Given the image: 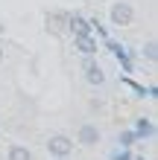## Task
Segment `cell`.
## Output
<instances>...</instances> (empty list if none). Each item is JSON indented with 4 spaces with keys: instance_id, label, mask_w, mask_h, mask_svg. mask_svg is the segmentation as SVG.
<instances>
[{
    "instance_id": "8fae6325",
    "label": "cell",
    "mask_w": 158,
    "mask_h": 160,
    "mask_svg": "<svg viewBox=\"0 0 158 160\" xmlns=\"http://www.w3.org/2000/svg\"><path fill=\"white\" fill-rule=\"evenodd\" d=\"M111 160H132V154H129V148H123V152H117Z\"/></svg>"
},
{
    "instance_id": "4fadbf2b",
    "label": "cell",
    "mask_w": 158,
    "mask_h": 160,
    "mask_svg": "<svg viewBox=\"0 0 158 160\" xmlns=\"http://www.w3.org/2000/svg\"><path fill=\"white\" fill-rule=\"evenodd\" d=\"M53 160H70V157H53Z\"/></svg>"
},
{
    "instance_id": "8992f818",
    "label": "cell",
    "mask_w": 158,
    "mask_h": 160,
    "mask_svg": "<svg viewBox=\"0 0 158 160\" xmlns=\"http://www.w3.org/2000/svg\"><path fill=\"white\" fill-rule=\"evenodd\" d=\"M76 143H82V146H97L100 143V128L97 125H82L79 128V137H76Z\"/></svg>"
},
{
    "instance_id": "7c38bea8",
    "label": "cell",
    "mask_w": 158,
    "mask_h": 160,
    "mask_svg": "<svg viewBox=\"0 0 158 160\" xmlns=\"http://www.w3.org/2000/svg\"><path fill=\"white\" fill-rule=\"evenodd\" d=\"M3 32H6V23H3V21H0V35H3Z\"/></svg>"
},
{
    "instance_id": "52a82bcc",
    "label": "cell",
    "mask_w": 158,
    "mask_h": 160,
    "mask_svg": "<svg viewBox=\"0 0 158 160\" xmlns=\"http://www.w3.org/2000/svg\"><path fill=\"white\" fill-rule=\"evenodd\" d=\"M135 134H138V137H144V140H146V137H152V134H155L152 119H150V117H141V119L135 122Z\"/></svg>"
},
{
    "instance_id": "5bb4252c",
    "label": "cell",
    "mask_w": 158,
    "mask_h": 160,
    "mask_svg": "<svg viewBox=\"0 0 158 160\" xmlns=\"http://www.w3.org/2000/svg\"><path fill=\"white\" fill-rule=\"evenodd\" d=\"M0 61H3V47H0Z\"/></svg>"
},
{
    "instance_id": "7a4b0ae2",
    "label": "cell",
    "mask_w": 158,
    "mask_h": 160,
    "mask_svg": "<svg viewBox=\"0 0 158 160\" xmlns=\"http://www.w3.org/2000/svg\"><path fill=\"white\" fill-rule=\"evenodd\" d=\"M132 18H135L132 3H123V0H117V3L108 9V21H111V26H129V23H132Z\"/></svg>"
},
{
    "instance_id": "5b68a950",
    "label": "cell",
    "mask_w": 158,
    "mask_h": 160,
    "mask_svg": "<svg viewBox=\"0 0 158 160\" xmlns=\"http://www.w3.org/2000/svg\"><path fill=\"white\" fill-rule=\"evenodd\" d=\"M68 29H70L73 35H91V32H94V23L85 21L82 15H70V18H68Z\"/></svg>"
},
{
    "instance_id": "9c48e42d",
    "label": "cell",
    "mask_w": 158,
    "mask_h": 160,
    "mask_svg": "<svg viewBox=\"0 0 158 160\" xmlns=\"http://www.w3.org/2000/svg\"><path fill=\"white\" fill-rule=\"evenodd\" d=\"M135 140H138L135 131H123V134L117 137V143H120V148H129V146H135Z\"/></svg>"
},
{
    "instance_id": "3957f363",
    "label": "cell",
    "mask_w": 158,
    "mask_h": 160,
    "mask_svg": "<svg viewBox=\"0 0 158 160\" xmlns=\"http://www.w3.org/2000/svg\"><path fill=\"white\" fill-rule=\"evenodd\" d=\"M47 152H50V157H70L73 154V140L64 137V134H53L47 140Z\"/></svg>"
},
{
    "instance_id": "ba28073f",
    "label": "cell",
    "mask_w": 158,
    "mask_h": 160,
    "mask_svg": "<svg viewBox=\"0 0 158 160\" xmlns=\"http://www.w3.org/2000/svg\"><path fill=\"white\" fill-rule=\"evenodd\" d=\"M6 160H32V152H30L26 146H9Z\"/></svg>"
},
{
    "instance_id": "30bf717a",
    "label": "cell",
    "mask_w": 158,
    "mask_h": 160,
    "mask_svg": "<svg viewBox=\"0 0 158 160\" xmlns=\"http://www.w3.org/2000/svg\"><path fill=\"white\" fill-rule=\"evenodd\" d=\"M144 55H146L150 61H155V58H158V44H155V41H146V44H144Z\"/></svg>"
},
{
    "instance_id": "6da1fadb",
    "label": "cell",
    "mask_w": 158,
    "mask_h": 160,
    "mask_svg": "<svg viewBox=\"0 0 158 160\" xmlns=\"http://www.w3.org/2000/svg\"><path fill=\"white\" fill-rule=\"evenodd\" d=\"M82 76H85V82L91 84V88H103V84H106V73H103V67L97 64L94 55H85V64H82Z\"/></svg>"
},
{
    "instance_id": "277c9868",
    "label": "cell",
    "mask_w": 158,
    "mask_h": 160,
    "mask_svg": "<svg viewBox=\"0 0 158 160\" xmlns=\"http://www.w3.org/2000/svg\"><path fill=\"white\" fill-rule=\"evenodd\" d=\"M73 50L82 55H97V38L94 32L91 35H73Z\"/></svg>"
}]
</instances>
